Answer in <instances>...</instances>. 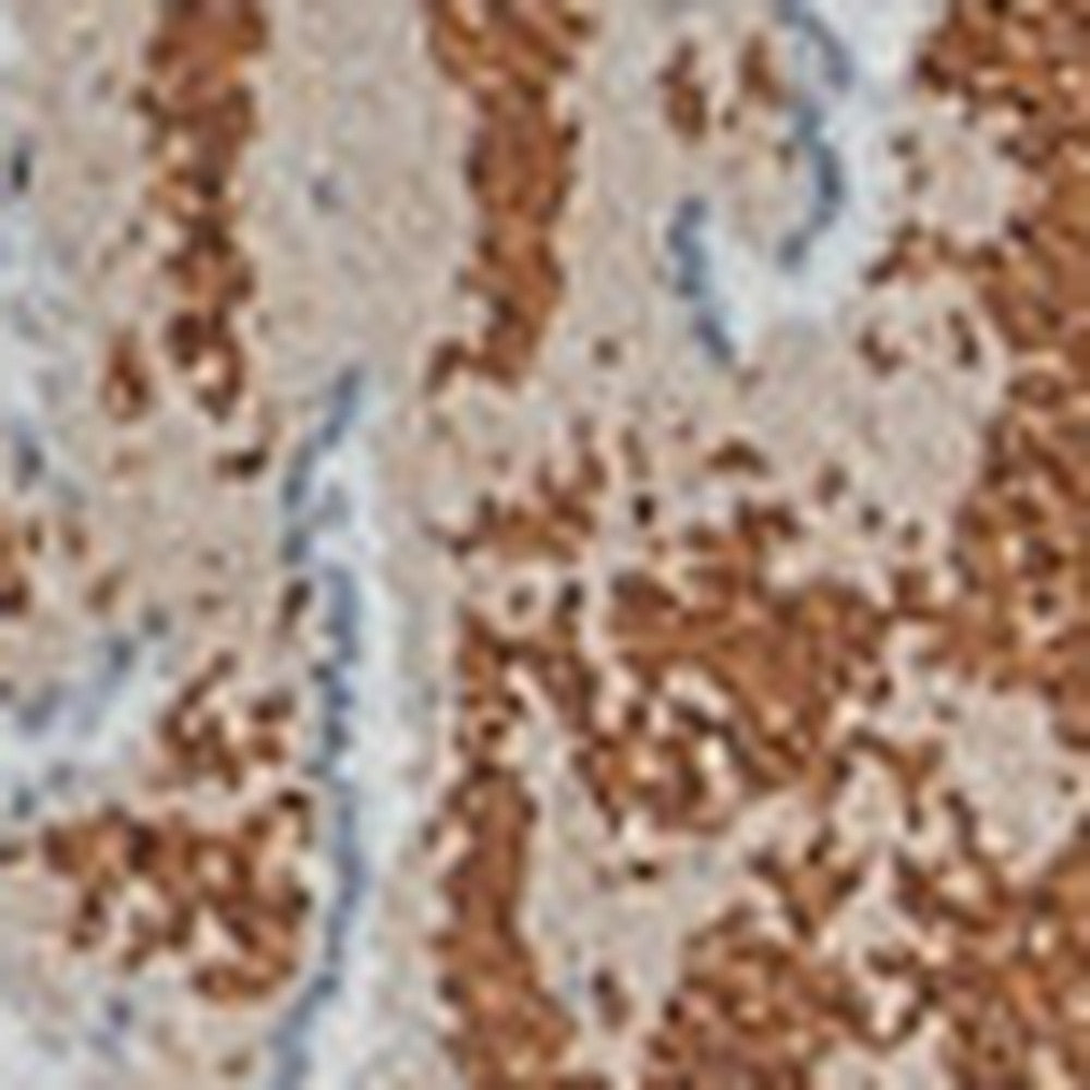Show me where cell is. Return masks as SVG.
Masks as SVG:
<instances>
[{
	"instance_id": "obj_2",
	"label": "cell",
	"mask_w": 1090,
	"mask_h": 1090,
	"mask_svg": "<svg viewBox=\"0 0 1090 1090\" xmlns=\"http://www.w3.org/2000/svg\"><path fill=\"white\" fill-rule=\"evenodd\" d=\"M146 382L143 370L132 346L117 348L110 363L107 380V398L110 405L134 412L146 403Z\"/></svg>"
},
{
	"instance_id": "obj_1",
	"label": "cell",
	"mask_w": 1090,
	"mask_h": 1090,
	"mask_svg": "<svg viewBox=\"0 0 1090 1090\" xmlns=\"http://www.w3.org/2000/svg\"><path fill=\"white\" fill-rule=\"evenodd\" d=\"M535 95L498 104L471 160V180L483 205L522 227L547 219L566 180V142Z\"/></svg>"
}]
</instances>
